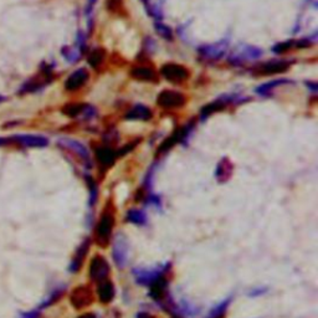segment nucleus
I'll use <instances>...</instances> for the list:
<instances>
[{"label": "nucleus", "instance_id": "nucleus-14", "mask_svg": "<svg viewBox=\"0 0 318 318\" xmlns=\"http://www.w3.org/2000/svg\"><path fill=\"white\" fill-rule=\"evenodd\" d=\"M15 143H19L23 147H29V148H43L49 144V141L46 137L36 136V134H15L11 137Z\"/></svg>", "mask_w": 318, "mask_h": 318}, {"label": "nucleus", "instance_id": "nucleus-30", "mask_svg": "<svg viewBox=\"0 0 318 318\" xmlns=\"http://www.w3.org/2000/svg\"><path fill=\"white\" fill-rule=\"evenodd\" d=\"M292 46H293V41L288 40V41H285V43H280V44H277L276 46H273L272 51L275 53H285V51H287L288 49L292 48Z\"/></svg>", "mask_w": 318, "mask_h": 318}, {"label": "nucleus", "instance_id": "nucleus-20", "mask_svg": "<svg viewBox=\"0 0 318 318\" xmlns=\"http://www.w3.org/2000/svg\"><path fill=\"white\" fill-rule=\"evenodd\" d=\"M90 244H91L90 239H86V240H85L84 243H82L81 245H80V248H78L77 251H76L75 256H73L72 261H71L70 271H72V272H76V271L80 270V267L82 266V263H84L85 258H86L87 253H89Z\"/></svg>", "mask_w": 318, "mask_h": 318}, {"label": "nucleus", "instance_id": "nucleus-4", "mask_svg": "<svg viewBox=\"0 0 318 318\" xmlns=\"http://www.w3.org/2000/svg\"><path fill=\"white\" fill-rule=\"evenodd\" d=\"M229 51V40L224 39L214 44H207L198 48L200 57L208 61H217L224 57L225 53Z\"/></svg>", "mask_w": 318, "mask_h": 318}, {"label": "nucleus", "instance_id": "nucleus-15", "mask_svg": "<svg viewBox=\"0 0 318 318\" xmlns=\"http://www.w3.org/2000/svg\"><path fill=\"white\" fill-rule=\"evenodd\" d=\"M96 158L104 169L111 167L118 158V152L114 151L111 146H101L96 149Z\"/></svg>", "mask_w": 318, "mask_h": 318}, {"label": "nucleus", "instance_id": "nucleus-24", "mask_svg": "<svg viewBox=\"0 0 318 318\" xmlns=\"http://www.w3.org/2000/svg\"><path fill=\"white\" fill-rule=\"evenodd\" d=\"M231 301H232L231 296L227 298H225L222 302H220L219 305H216L212 311H210V313L208 315L207 318H224V316L226 315L227 308H229Z\"/></svg>", "mask_w": 318, "mask_h": 318}, {"label": "nucleus", "instance_id": "nucleus-18", "mask_svg": "<svg viewBox=\"0 0 318 318\" xmlns=\"http://www.w3.org/2000/svg\"><path fill=\"white\" fill-rule=\"evenodd\" d=\"M131 76L137 81L156 82L158 80L156 71L148 66H136L131 70Z\"/></svg>", "mask_w": 318, "mask_h": 318}, {"label": "nucleus", "instance_id": "nucleus-34", "mask_svg": "<svg viewBox=\"0 0 318 318\" xmlns=\"http://www.w3.org/2000/svg\"><path fill=\"white\" fill-rule=\"evenodd\" d=\"M306 85H307V86L310 87L311 91H312V92H317L318 86H317V84H316V82H306Z\"/></svg>", "mask_w": 318, "mask_h": 318}, {"label": "nucleus", "instance_id": "nucleus-28", "mask_svg": "<svg viewBox=\"0 0 318 318\" xmlns=\"http://www.w3.org/2000/svg\"><path fill=\"white\" fill-rule=\"evenodd\" d=\"M154 28H156L157 33H158L159 35L162 36L163 39H165V40H168V41H172L173 40L172 29H170L169 26L164 25V24H162L160 21H157V23L154 24Z\"/></svg>", "mask_w": 318, "mask_h": 318}, {"label": "nucleus", "instance_id": "nucleus-25", "mask_svg": "<svg viewBox=\"0 0 318 318\" xmlns=\"http://www.w3.org/2000/svg\"><path fill=\"white\" fill-rule=\"evenodd\" d=\"M86 104H68L62 108V112L68 117H77L84 113Z\"/></svg>", "mask_w": 318, "mask_h": 318}, {"label": "nucleus", "instance_id": "nucleus-13", "mask_svg": "<svg viewBox=\"0 0 318 318\" xmlns=\"http://www.w3.org/2000/svg\"><path fill=\"white\" fill-rule=\"evenodd\" d=\"M149 295L158 303H164L168 300V278L164 276L159 277L149 286Z\"/></svg>", "mask_w": 318, "mask_h": 318}, {"label": "nucleus", "instance_id": "nucleus-35", "mask_svg": "<svg viewBox=\"0 0 318 318\" xmlns=\"http://www.w3.org/2000/svg\"><path fill=\"white\" fill-rule=\"evenodd\" d=\"M77 318H97L96 317V315H94V313H84V315H81L80 316V317H77Z\"/></svg>", "mask_w": 318, "mask_h": 318}, {"label": "nucleus", "instance_id": "nucleus-33", "mask_svg": "<svg viewBox=\"0 0 318 318\" xmlns=\"http://www.w3.org/2000/svg\"><path fill=\"white\" fill-rule=\"evenodd\" d=\"M39 317H40V311L35 310V311H31V312L25 313L21 318H39Z\"/></svg>", "mask_w": 318, "mask_h": 318}, {"label": "nucleus", "instance_id": "nucleus-19", "mask_svg": "<svg viewBox=\"0 0 318 318\" xmlns=\"http://www.w3.org/2000/svg\"><path fill=\"white\" fill-rule=\"evenodd\" d=\"M232 172H234V165L230 162L229 158H222L219 163H217L216 172H215V177L219 183H225L230 180Z\"/></svg>", "mask_w": 318, "mask_h": 318}, {"label": "nucleus", "instance_id": "nucleus-16", "mask_svg": "<svg viewBox=\"0 0 318 318\" xmlns=\"http://www.w3.org/2000/svg\"><path fill=\"white\" fill-rule=\"evenodd\" d=\"M89 77L90 75L89 72H87V70H85V68H78V70H76L75 72H72L67 77V80H66L65 82V89L67 90V91H76V90H78L80 87H82L86 84Z\"/></svg>", "mask_w": 318, "mask_h": 318}, {"label": "nucleus", "instance_id": "nucleus-3", "mask_svg": "<svg viewBox=\"0 0 318 318\" xmlns=\"http://www.w3.org/2000/svg\"><path fill=\"white\" fill-rule=\"evenodd\" d=\"M170 264H165L164 266H159L156 268H134L133 275L136 282L142 286H151L154 281L164 276L169 271Z\"/></svg>", "mask_w": 318, "mask_h": 318}, {"label": "nucleus", "instance_id": "nucleus-27", "mask_svg": "<svg viewBox=\"0 0 318 318\" xmlns=\"http://www.w3.org/2000/svg\"><path fill=\"white\" fill-rule=\"evenodd\" d=\"M82 50L80 48H63L62 55L65 56L68 62H76L81 57Z\"/></svg>", "mask_w": 318, "mask_h": 318}, {"label": "nucleus", "instance_id": "nucleus-36", "mask_svg": "<svg viewBox=\"0 0 318 318\" xmlns=\"http://www.w3.org/2000/svg\"><path fill=\"white\" fill-rule=\"evenodd\" d=\"M96 1H97V0H89V8L91 9L92 6H94L95 4H96Z\"/></svg>", "mask_w": 318, "mask_h": 318}, {"label": "nucleus", "instance_id": "nucleus-38", "mask_svg": "<svg viewBox=\"0 0 318 318\" xmlns=\"http://www.w3.org/2000/svg\"><path fill=\"white\" fill-rule=\"evenodd\" d=\"M3 101H4V97L0 96V102H3Z\"/></svg>", "mask_w": 318, "mask_h": 318}, {"label": "nucleus", "instance_id": "nucleus-26", "mask_svg": "<svg viewBox=\"0 0 318 318\" xmlns=\"http://www.w3.org/2000/svg\"><path fill=\"white\" fill-rule=\"evenodd\" d=\"M105 60V51L104 49H94V50L90 53L89 58V65H91L94 68H97Z\"/></svg>", "mask_w": 318, "mask_h": 318}, {"label": "nucleus", "instance_id": "nucleus-22", "mask_svg": "<svg viewBox=\"0 0 318 318\" xmlns=\"http://www.w3.org/2000/svg\"><path fill=\"white\" fill-rule=\"evenodd\" d=\"M290 80H286V78H280V80H272L270 82H266V84L261 85L256 89V92L261 96H270L271 92L276 89V87L281 86V85L285 84H290Z\"/></svg>", "mask_w": 318, "mask_h": 318}, {"label": "nucleus", "instance_id": "nucleus-11", "mask_svg": "<svg viewBox=\"0 0 318 318\" xmlns=\"http://www.w3.org/2000/svg\"><path fill=\"white\" fill-rule=\"evenodd\" d=\"M291 63L287 60H271L267 62H264L256 68L255 73L260 76H268V75H276V73L285 72L288 70Z\"/></svg>", "mask_w": 318, "mask_h": 318}, {"label": "nucleus", "instance_id": "nucleus-8", "mask_svg": "<svg viewBox=\"0 0 318 318\" xmlns=\"http://www.w3.org/2000/svg\"><path fill=\"white\" fill-rule=\"evenodd\" d=\"M94 301V293L87 286H77L70 295V302L76 310L89 307Z\"/></svg>", "mask_w": 318, "mask_h": 318}, {"label": "nucleus", "instance_id": "nucleus-10", "mask_svg": "<svg viewBox=\"0 0 318 318\" xmlns=\"http://www.w3.org/2000/svg\"><path fill=\"white\" fill-rule=\"evenodd\" d=\"M193 128H194V122L188 123L187 126L178 128L177 131L169 137V138H167L164 142H163V144L160 146V148H159V153H165V152H168L169 149H172L175 144L184 142L185 139L188 138L190 132L193 131Z\"/></svg>", "mask_w": 318, "mask_h": 318}, {"label": "nucleus", "instance_id": "nucleus-23", "mask_svg": "<svg viewBox=\"0 0 318 318\" xmlns=\"http://www.w3.org/2000/svg\"><path fill=\"white\" fill-rule=\"evenodd\" d=\"M127 221L132 222V224H136L142 226V225H146L147 221H148V217H147V214L141 209H129L126 214Z\"/></svg>", "mask_w": 318, "mask_h": 318}, {"label": "nucleus", "instance_id": "nucleus-1", "mask_svg": "<svg viewBox=\"0 0 318 318\" xmlns=\"http://www.w3.org/2000/svg\"><path fill=\"white\" fill-rule=\"evenodd\" d=\"M114 222V212L112 209H105V212L101 214L99 222L96 225V230H95V237L99 245L107 246L111 239L112 231H113Z\"/></svg>", "mask_w": 318, "mask_h": 318}, {"label": "nucleus", "instance_id": "nucleus-6", "mask_svg": "<svg viewBox=\"0 0 318 318\" xmlns=\"http://www.w3.org/2000/svg\"><path fill=\"white\" fill-rule=\"evenodd\" d=\"M157 104L163 108H180L185 104V96L180 92L170 91V90H164L157 97Z\"/></svg>", "mask_w": 318, "mask_h": 318}, {"label": "nucleus", "instance_id": "nucleus-17", "mask_svg": "<svg viewBox=\"0 0 318 318\" xmlns=\"http://www.w3.org/2000/svg\"><path fill=\"white\" fill-rule=\"evenodd\" d=\"M114 295H116V290H114V285L112 283V281L106 278V280L100 281L97 283V297L102 303L107 305V303L112 302Z\"/></svg>", "mask_w": 318, "mask_h": 318}, {"label": "nucleus", "instance_id": "nucleus-21", "mask_svg": "<svg viewBox=\"0 0 318 318\" xmlns=\"http://www.w3.org/2000/svg\"><path fill=\"white\" fill-rule=\"evenodd\" d=\"M124 118L133 119V121H148L152 118V112L144 105H136L127 112Z\"/></svg>", "mask_w": 318, "mask_h": 318}, {"label": "nucleus", "instance_id": "nucleus-5", "mask_svg": "<svg viewBox=\"0 0 318 318\" xmlns=\"http://www.w3.org/2000/svg\"><path fill=\"white\" fill-rule=\"evenodd\" d=\"M160 73L167 81L172 84H183L189 77V71L187 67L178 63H165L160 68Z\"/></svg>", "mask_w": 318, "mask_h": 318}, {"label": "nucleus", "instance_id": "nucleus-37", "mask_svg": "<svg viewBox=\"0 0 318 318\" xmlns=\"http://www.w3.org/2000/svg\"><path fill=\"white\" fill-rule=\"evenodd\" d=\"M6 139L5 138H0V146H3V144H5L6 143Z\"/></svg>", "mask_w": 318, "mask_h": 318}, {"label": "nucleus", "instance_id": "nucleus-2", "mask_svg": "<svg viewBox=\"0 0 318 318\" xmlns=\"http://www.w3.org/2000/svg\"><path fill=\"white\" fill-rule=\"evenodd\" d=\"M263 56V50L260 48L251 45H241L237 46L227 57V62L232 66H243L246 62L258 60Z\"/></svg>", "mask_w": 318, "mask_h": 318}, {"label": "nucleus", "instance_id": "nucleus-12", "mask_svg": "<svg viewBox=\"0 0 318 318\" xmlns=\"http://www.w3.org/2000/svg\"><path fill=\"white\" fill-rule=\"evenodd\" d=\"M58 144H61L62 147L67 148L68 151L73 152L76 156H78L80 158L86 163L87 165H91V158H90V152L87 149L86 146H84L80 142L75 141V139H70V138H61L58 141Z\"/></svg>", "mask_w": 318, "mask_h": 318}, {"label": "nucleus", "instance_id": "nucleus-31", "mask_svg": "<svg viewBox=\"0 0 318 318\" xmlns=\"http://www.w3.org/2000/svg\"><path fill=\"white\" fill-rule=\"evenodd\" d=\"M267 291H268L267 287H256V288H253L251 291H249L248 296H250V297H259V296L265 295Z\"/></svg>", "mask_w": 318, "mask_h": 318}, {"label": "nucleus", "instance_id": "nucleus-29", "mask_svg": "<svg viewBox=\"0 0 318 318\" xmlns=\"http://www.w3.org/2000/svg\"><path fill=\"white\" fill-rule=\"evenodd\" d=\"M87 182H89V189H90V207H94L97 202V197H99V189H97V184L92 180L91 177H86Z\"/></svg>", "mask_w": 318, "mask_h": 318}, {"label": "nucleus", "instance_id": "nucleus-32", "mask_svg": "<svg viewBox=\"0 0 318 318\" xmlns=\"http://www.w3.org/2000/svg\"><path fill=\"white\" fill-rule=\"evenodd\" d=\"M121 3H122V0H107L106 1L107 9H108V10H112V11L117 10V9L121 6Z\"/></svg>", "mask_w": 318, "mask_h": 318}, {"label": "nucleus", "instance_id": "nucleus-7", "mask_svg": "<svg viewBox=\"0 0 318 318\" xmlns=\"http://www.w3.org/2000/svg\"><path fill=\"white\" fill-rule=\"evenodd\" d=\"M90 278L95 282L99 283L100 281H104L108 277L109 275V264L107 263L106 259L101 255H96L91 260L89 270Z\"/></svg>", "mask_w": 318, "mask_h": 318}, {"label": "nucleus", "instance_id": "nucleus-9", "mask_svg": "<svg viewBox=\"0 0 318 318\" xmlns=\"http://www.w3.org/2000/svg\"><path fill=\"white\" fill-rule=\"evenodd\" d=\"M112 255H113V260L117 267L124 268L128 261V244H127L126 237L122 234H118L114 239Z\"/></svg>", "mask_w": 318, "mask_h": 318}]
</instances>
